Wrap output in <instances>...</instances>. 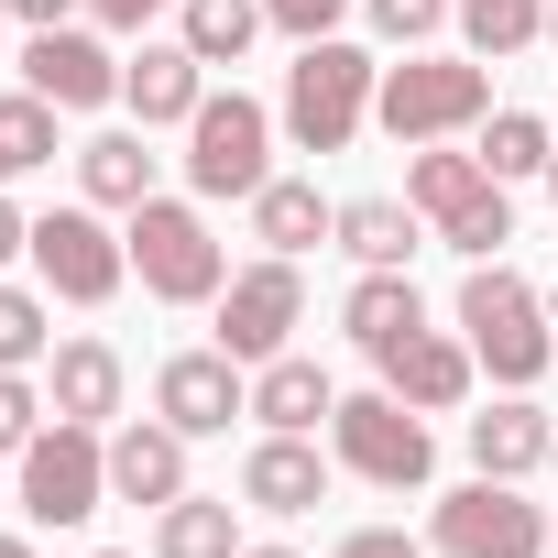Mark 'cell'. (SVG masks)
<instances>
[{"instance_id":"obj_1","label":"cell","mask_w":558,"mask_h":558,"mask_svg":"<svg viewBox=\"0 0 558 558\" xmlns=\"http://www.w3.org/2000/svg\"><path fill=\"white\" fill-rule=\"evenodd\" d=\"M460 340H471V362L504 384V395H525L547 362H558V329H547V296L525 286L514 263H471L460 274Z\"/></svg>"},{"instance_id":"obj_2","label":"cell","mask_w":558,"mask_h":558,"mask_svg":"<svg viewBox=\"0 0 558 558\" xmlns=\"http://www.w3.org/2000/svg\"><path fill=\"white\" fill-rule=\"evenodd\" d=\"M405 197L427 208V230H438L460 263H493V252L514 241V197H504V175H493L482 154L416 143V165H405Z\"/></svg>"},{"instance_id":"obj_3","label":"cell","mask_w":558,"mask_h":558,"mask_svg":"<svg viewBox=\"0 0 558 558\" xmlns=\"http://www.w3.org/2000/svg\"><path fill=\"white\" fill-rule=\"evenodd\" d=\"M373 88H384V66L362 45H340V34L296 45V66H286V132H296V154H351V132L373 121Z\"/></svg>"},{"instance_id":"obj_4","label":"cell","mask_w":558,"mask_h":558,"mask_svg":"<svg viewBox=\"0 0 558 558\" xmlns=\"http://www.w3.org/2000/svg\"><path fill=\"white\" fill-rule=\"evenodd\" d=\"M373 121H384L405 154H416V143H449V132L493 121V66H482V56H405V66H384Z\"/></svg>"},{"instance_id":"obj_5","label":"cell","mask_w":558,"mask_h":558,"mask_svg":"<svg viewBox=\"0 0 558 558\" xmlns=\"http://www.w3.org/2000/svg\"><path fill=\"white\" fill-rule=\"evenodd\" d=\"M121 241H132L143 296H165V307H219V286H230V252H219L208 208H186V197H143Z\"/></svg>"},{"instance_id":"obj_6","label":"cell","mask_w":558,"mask_h":558,"mask_svg":"<svg viewBox=\"0 0 558 558\" xmlns=\"http://www.w3.org/2000/svg\"><path fill=\"white\" fill-rule=\"evenodd\" d=\"M329 460L340 471H362V482H384V493H416L427 471H438V438H427V416L405 405V395H340V416H329Z\"/></svg>"},{"instance_id":"obj_7","label":"cell","mask_w":558,"mask_h":558,"mask_svg":"<svg viewBox=\"0 0 558 558\" xmlns=\"http://www.w3.org/2000/svg\"><path fill=\"white\" fill-rule=\"evenodd\" d=\"M263 175H274V110L263 99H197V121H186V186L197 197H263Z\"/></svg>"},{"instance_id":"obj_8","label":"cell","mask_w":558,"mask_h":558,"mask_svg":"<svg viewBox=\"0 0 558 558\" xmlns=\"http://www.w3.org/2000/svg\"><path fill=\"white\" fill-rule=\"evenodd\" d=\"M99 504H110V438L77 427V416L34 427V449H23V514L34 525H88Z\"/></svg>"},{"instance_id":"obj_9","label":"cell","mask_w":558,"mask_h":558,"mask_svg":"<svg viewBox=\"0 0 558 558\" xmlns=\"http://www.w3.org/2000/svg\"><path fill=\"white\" fill-rule=\"evenodd\" d=\"M34 274H45L66 307H110L121 274H132V241H110L99 208L77 197V208H45V219H34Z\"/></svg>"},{"instance_id":"obj_10","label":"cell","mask_w":558,"mask_h":558,"mask_svg":"<svg viewBox=\"0 0 558 558\" xmlns=\"http://www.w3.org/2000/svg\"><path fill=\"white\" fill-rule=\"evenodd\" d=\"M449 558H547V514L514 493V482H460V493H438V525H427Z\"/></svg>"},{"instance_id":"obj_11","label":"cell","mask_w":558,"mask_h":558,"mask_svg":"<svg viewBox=\"0 0 558 558\" xmlns=\"http://www.w3.org/2000/svg\"><path fill=\"white\" fill-rule=\"evenodd\" d=\"M296 318H307V286H296L286 252L241 263L230 286H219V351H230V362H274V351L296 340Z\"/></svg>"},{"instance_id":"obj_12","label":"cell","mask_w":558,"mask_h":558,"mask_svg":"<svg viewBox=\"0 0 558 558\" xmlns=\"http://www.w3.org/2000/svg\"><path fill=\"white\" fill-rule=\"evenodd\" d=\"M154 416L186 427V438H219L230 416H252V362H230L219 340H208V351H175V362L154 373Z\"/></svg>"},{"instance_id":"obj_13","label":"cell","mask_w":558,"mask_h":558,"mask_svg":"<svg viewBox=\"0 0 558 558\" xmlns=\"http://www.w3.org/2000/svg\"><path fill=\"white\" fill-rule=\"evenodd\" d=\"M23 88L56 99V110H99V99H121V56L99 34H77V23H45L23 45Z\"/></svg>"},{"instance_id":"obj_14","label":"cell","mask_w":558,"mask_h":558,"mask_svg":"<svg viewBox=\"0 0 558 558\" xmlns=\"http://www.w3.org/2000/svg\"><path fill=\"white\" fill-rule=\"evenodd\" d=\"M373 373H384V395H405L416 416H449L460 395H471V340H449V329H416V340H395V351H373Z\"/></svg>"},{"instance_id":"obj_15","label":"cell","mask_w":558,"mask_h":558,"mask_svg":"<svg viewBox=\"0 0 558 558\" xmlns=\"http://www.w3.org/2000/svg\"><path fill=\"white\" fill-rule=\"evenodd\" d=\"M241 504H252V514H307V504H329V460H318V438L263 427L252 460H241Z\"/></svg>"},{"instance_id":"obj_16","label":"cell","mask_w":558,"mask_h":558,"mask_svg":"<svg viewBox=\"0 0 558 558\" xmlns=\"http://www.w3.org/2000/svg\"><path fill=\"white\" fill-rule=\"evenodd\" d=\"M186 493V427H165V416H132L121 438H110V504H175Z\"/></svg>"},{"instance_id":"obj_17","label":"cell","mask_w":558,"mask_h":558,"mask_svg":"<svg viewBox=\"0 0 558 558\" xmlns=\"http://www.w3.org/2000/svg\"><path fill=\"white\" fill-rule=\"evenodd\" d=\"M252 416L286 427V438H318V427L340 416V384H329L307 351H274V362H252Z\"/></svg>"},{"instance_id":"obj_18","label":"cell","mask_w":558,"mask_h":558,"mask_svg":"<svg viewBox=\"0 0 558 558\" xmlns=\"http://www.w3.org/2000/svg\"><path fill=\"white\" fill-rule=\"evenodd\" d=\"M121 99H132V121H143V132H165V121H197V99H208V66H197L186 45H143V56H121Z\"/></svg>"},{"instance_id":"obj_19","label":"cell","mask_w":558,"mask_h":558,"mask_svg":"<svg viewBox=\"0 0 558 558\" xmlns=\"http://www.w3.org/2000/svg\"><path fill=\"white\" fill-rule=\"evenodd\" d=\"M121 351L110 340H56L45 351V395H56V416H77V427H110L121 416Z\"/></svg>"},{"instance_id":"obj_20","label":"cell","mask_w":558,"mask_h":558,"mask_svg":"<svg viewBox=\"0 0 558 558\" xmlns=\"http://www.w3.org/2000/svg\"><path fill=\"white\" fill-rule=\"evenodd\" d=\"M340 329H351L362 351H395V340L427 329V296L405 286V263H362V286L340 296Z\"/></svg>"},{"instance_id":"obj_21","label":"cell","mask_w":558,"mask_h":558,"mask_svg":"<svg viewBox=\"0 0 558 558\" xmlns=\"http://www.w3.org/2000/svg\"><path fill=\"white\" fill-rule=\"evenodd\" d=\"M547 449H558V427H547L525 395H504V405H482V416H471V471H493V482H525Z\"/></svg>"},{"instance_id":"obj_22","label":"cell","mask_w":558,"mask_h":558,"mask_svg":"<svg viewBox=\"0 0 558 558\" xmlns=\"http://www.w3.org/2000/svg\"><path fill=\"white\" fill-rule=\"evenodd\" d=\"M252 230H263V252H286V263H296V252H318V241L340 230V208H329L307 175H263V197H252Z\"/></svg>"},{"instance_id":"obj_23","label":"cell","mask_w":558,"mask_h":558,"mask_svg":"<svg viewBox=\"0 0 558 558\" xmlns=\"http://www.w3.org/2000/svg\"><path fill=\"white\" fill-rule=\"evenodd\" d=\"M351 263H405L427 241V208L416 197H340V230H329Z\"/></svg>"},{"instance_id":"obj_24","label":"cell","mask_w":558,"mask_h":558,"mask_svg":"<svg viewBox=\"0 0 558 558\" xmlns=\"http://www.w3.org/2000/svg\"><path fill=\"white\" fill-rule=\"evenodd\" d=\"M154 558H241V504L230 493H175L154 514Z\"/></svg>"},{"instance_id":"obj_25","label":"cell","mask_w":558,"mask_h":558,"mask_svg":"<svg viewBox=\"0 0 558 558\" xmlns=\"http://www.w3.org/2000/svg\"><path fill=\"white\" fill-rule=\"evenodd\" d=\"M77 186H88V208H143L154 197V154H143V132H99V143H77Z\"/></svg>"},{"instance_id":"obj_26","label":"cell","mask_w":558,"mask_h":558,"mask_svg":"<svg viewBox=\"0 0 558 558\" xmlns=\"http://www.w3.org/2000/svg\"><path fill=\"white\" fill-rule=\"evenodd\" d=\"M252 34H263V0H175V45L197 66H241Z\"/></svg>"},{"instance_id":"obj_27","label":"cell","mask_w":558,"mask_h":558,"mask_svg":"<svg viewBox=\"0 0 558 558\" xmlns=\"http://www.w3.org/2000/svg\"><path fill=\"white\" fill-rule=\"evenodd\" d=\"M460 45H471L482 66H504V56L547 45V0H460Z\"/></svg>"},{"instance_id":"obj_28","label":"cell","mask_w":558,"mask_h":558,"mask_svg":"<svg viewBox=\"0 0 558 558\" xmlns=\"http://www.w3.org/2000/svg\"><path fill=\"white\" fill-rule=\"evenodd\" d=\"M547 154H558V132H547L536 110H493V132H482V165H493L504 186H525V175H547Z\"/></svg>"},{"instance_id":"obj_29","label":"cell","mask_w":558,"mask_h":558,"mask_svg":"<svg viewBox=\"0 0 558 558\" xmlns=\"http://www.w3.org/2000/svg\"><path fill=\"white\" fill-rule=\"evenodd\" d=\"M34 165H56V99L12 88L0 99V175H34Z\"/></svg>"},{"instance_id":"obj_30","label":"cell","mask_w":558,"mask_h":558,"mask_svg":"<svg viewBox=\"0 0 558 558\" xmlns=\"http://www.w3.org/2000/svg\"><path fill=\"white\" fill-rule=\"evenodd\" d=\"M45 351H56V329H45V296L0 286V373H34Z\"/></svg>"},{"instance_id":"obj_31","label":"cell","mask_w":558,"mask_h":558,"mask_svg":"<svg viewBox=\"0 0 558 558\" xmlns=\"http://www.w3.org/2000/svg\"><path fill=\"white\" fill-rule=\"evenodd\" d=\"M362 12H373V34H384V45H427V34L460 12V0H362Z\"/></svg>"},{"instance_id":"obj_32","label":"cell","mask_w":558,"mask_h":558,"mask_svg":"<svg viewBox=\"0 0 558 558\" xmlns=\"http://www.w3.org/2000/svg\"><path fill=\"white\" fill-rule=\"evenodd\" d=\"M34 427H45L34 373H0V460H23V449H34Z\"/></svg>"},{"instance_id":"obj_33","label":"cell","mask_w":558,"mask_h":558,"mask_svg":"<svg viewBox=\"0 0 558 558\" xmlns=\"http://www.w3.org/2000/svg\"><path fill=\"white\" fill-rule=\"evenodd\" d=\"M340 12H351V0H263V23H274V34H296V45L340 34Z\"/></svg>"},{"instance_id":"obj_34","label":"cell","mask_w":558,"mask_h":558,"mask_svg":"<svg viewBox=\"0 0 558 558\" xmlns=\"http://www.w3.org/2000/svg\"><path fill=\"white\" fill-rule=\"evenodd\" d=\"M329 558H416V536H405V525H351Z\"/></svg>"},{"instance_id":"obj_35","label":"cell","mask_w":558,"mask_h":558,"mask_svg":"<svg viewBox=\"0 0 558 558\" xmlns=\"http://www.w3.org/2000/svg\"><path fill=\"white\" fill-rule=\"evenodd\" d=\"M88 12H99V23H110V34H143V23H154V12H175V0H88Z\"/></svg>"},{"instance_id":"obj_36","label":"cell","mask_w":558,"mask_h":558,"mask_svg":"<svg viewBox=\"0 0 558 558\" xmlns=\"http://www.w3.org/2000/svg\"><path fill=\"white\" fill-rule=\"evenodd\" d=\"M0 12H12V23H34V34H45V23H66V12H88V0H0Z\"/></svg>"},{"instance_id":"obj_37","label":"cell","mask_w":558,"mask_h":558,"mask_svg":"<svg viewBox=\"0 0 558 558\" xmlns=\"http://www.w3.org/2000/svg\"><path fill=\"white\" fill-rule=\"evenodd\" d=\"M12 252H34V219H23L12 197H0V263H12Z\"/></svg>"},{"instance_id":"obj_38","label":"cell","mask_w":558,"mask_h":558,"mask_svg":"<svg viewBox=\"0 0 558 558\" xmlns=\"http://www.w3.org/2000/svg\"><path fill=\"white\" fill-rule=\"evenodd\" d=\"M0 558H34V536H0Z\"/></svg>"},{"instance_id":"obj_39","label":"cell","mask_w":558,"mask_h":558,"mask_svg":"<svg viewBox=\"0 0 558 558\" xmlns=\"http://www.w3.org/2000/svg\"><path fill=\"white\" fill-rule=\"evenodd\" d=\"M241 558H296V547H241Z\"/></svg>"},{"instance_id":"obj_40","label":"cell","mask_w":558,"mask_h":558,"mask_svg":"<svg viewBox=\"0 0 558 558\" xmlns=\"http://www.w3.org/2000/svg\"><path fill=\"white\" fill-rule=\"evenodd\" d=\"M547 45H558V0H547Z\"/></svg>"},{"instance_id":"obj_41","label":"cell","mask_w":558,"mask_h":558,"mask_svg":"<svg viewBox=\"0 0 558 558\" xmlns=\"http://www.w3.org/2000/svg\"><path fill=\"white\" fill-rule=\"evenodd\" d=\"M547 197H558V154H547Z\"/></svg>"},{"instance_id":"obj_42","label":"cell","mask_w":558,"mask_h":558,"mask_svg":"<svg viewBox=\"0 0 558 558\" xmlns=\"http://www.w3.org/2000/svg\"><path fill=\"white\" fill-rule=\"evenodd\" d=\"M547 558H558V525H547Z\"/></svg>"},{"instance_id":"obj_43","label":"cell","mask_w":558,"mask_h":558,"mask_svg":"<svg viewBox=\"0 0 558 558\" xmlns=\"http://www.w3.org/2000/svg\"><path fill=\"white\" fill-rule=\"evenodd\" d=\"M88 558H121V547H88Z\"/></svg>"},{"instance_id":"obj_44","label":"cell","mask_w":558,"mask_h":558,"mask_svg":"<svg viewBox=\"0 0 558 558\" xmlns=\"http://www.w3.org/2000/svg\"><path fill=\"white\" fill-rule=\"evenodd\" d=\"M547 471H558V449H547Z\"/></svg>"}]
</instances>
